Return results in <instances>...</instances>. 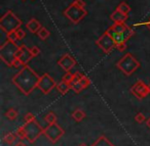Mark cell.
I'll return each mask as SVG.
<instances>
[{
	"instance_id": "ffe728a7",
	"label": "cell",
	"mask_w": 150,
	"mask_h": 146,
	"mask_svg": "<svg viewBox=\"0 0 150 146\" xmlns=\"http://www.w3.org/2000/svg\"><path fill=\"white\" fill-rule=\"evenodd\" d=\"M37 36H38V38H39V39L46 40L48 37H50V32H48V30L46 29V28L42 27L41 29L37 32Z\"/></svg>"
},
{
	"instance_id": "7c38bea8",
	"label": "cell",
	"mask_w": 150,
	"mask_h": 146,
	"mask_svg": "<svg viewBox=\"0 0 150 146\" xmlns=\"http://www.w3.org/2000/svg\"><path fill=\"white\" fill-rule=\"evenodd\" d=\"M16 58L21 60L22 64L25 66L33 58V56H32L31 51H30V48H28L25 44H23V45L20 46L19 50L16 54Z\"/></svg>"
},
{
	"instance_id": "603a6c76",
	"label": "cell",
	"mask_w": 150,
	"mask_h": 146,
	"mask_svg": "<svg viewBox=\"0 0 150 146\" xmlns=\"http://www.w3.org/2000/svg\"><path fill=\"white\" fill-rule=\"evenodd\" d=\"M16 134L15 133H8V134H6V135L4 136V141L6 142L7 144H13V142L16 141V139H17V137H16Z\"/></svg>"
},
{
	"instance_id": "e0dca14e",
	"label": "cell",
	"mask_w": 150,
	"mask_h": 146,
	"mask_svg": "<svg viewBox=\"0 0 150 146\" xmlns=\"http://www.w3.org/2000/svg\"><path fill=\"white\" fill-rule=\"evenodd\" d=\"M56 88H57V90L61 93V94H66V93L71 89V86H70L69 83H67V82H65V81L62 80L60 83L57 84Z\"/></svg>"
},
{
	"instance_id": "6da1fadb",
	"label": "cell",
	"mask_w": 150,
	"mask_h": 146,
	"mask_svg": "<svg viewBox=\"0 0 150 146\" xmlns=\"http://www.w3.org/2000/svg\"><path fill=\"white\" fill-rule=\"evenodd\" d=\"M39 79L40 77L29 66L25 64L22 70L13 77L11 81L23 94L29 95L37 87Z\"/></svg>"
},
{
	"instance_id": "277c9868",
	"label": "cell",
	"mask_w": 150,
	"mask_h": 146,
	"mask_svg": "<svg viewBox=\"0 0 150 146\" xmlns=\"http://www.w3.org/2000/svg\"><path fill=\"white\" fill-rule=\"evenodd\" d=\"M22 21L13 13L8 10L5 13V15L0 19V29L5 34H8L21 28Z\"/></svg>"
},
{
	"instance_id": "44dd1931",
	"label": "cell",
	"mask_w": 150,
	"mask_h": 146,
	"mask_svg": "<svg viewBox=\"0 0 150 146\" xmlns=\"http://www.w3.org/2000/svg\"><path fill=\"white\" fill-rule=\"evenodd\" d=\"M18 115H19V113H18V111L16 110L15 108H9L8 110L5 112V117L8 119H11V121H15L18 117Z\"/></svg>"
},
{
	"instance_id": "f1b7e54d",
	"label": "cell",
	"mask_w": 150,
	"mask_h": 146,
	"mask_svg": "<svg viewBox=\"0 0 150 146\" xmlns=\"http://www.w3.org/2000/svg\"><path fill=\"white\" fill-rule=\"evenodd\" d=\"M24 119H25L26 123H30V122L36 121V117L32 112H28V113H26V115L24 117Z\"/></svg>"
},
{
	"instance_id": "8992f818",
	"label": "cell",
	"mask_w": 150,
	"mask_h": 146,
	"mask_svg": "<svg viewBox=\"0 0 150 146\" xmlns=\"http://www.w3.org/2000/svg\"><path fill=\"white\" fill-rule=\"evenodd\" d=\"M86 15H88V11L86 10V8L77 6L73 2L64 10V15L73 24L80 23L86 17Z\"/></svg>"
},
{
	"instance_id": "7402d4cb",
	"label": "cell",
	"mask_w": 150,
	"mask_h": 146,
	"mask_svg": "<svg viewBox=\"0 0 150 146\" xmlns=\"http://www.w3.org/2000/svg\"><path fill=\"white\" fill-rule=\"evenodd\" d=\"M44 121L48 124V125H52V124L57 123V117L52 111H50L47 115L44 117Z\"/></svg>"
},
{
	"instance_id": "9c48e42d",
	"label": "cell",
	"mask_w": 150,
	"mask_h": 146,
	"mask_svg": "<svg viewBox=\"0 0 150 146\" xmlns=\"http://www.w3.org/2000/svg\"><path fill=\"white\" fill-rule=\"evenodd\" d=\"M96 45L99 46V47L103 50V52L106 54L110 53V52L116 47V43H115L113 38L111 37V35L107 31L97 40Z\"/></svg>"
},
{
	"instance_id": "2e32d148",
	"label": "cell",
	"mask_w": 150,
	"mask_h": 146,
	"mask_svg": "<svg viewBox=\"0 0 150 146\" xmlns=\"http://www.w3.org/2000/svg\"><path fill=\"white\" fill-rule=\"evenodd\" d=\"M91 146H114L104 135L99 136V138Z\"/></svg>"
},
{
	"instance_id": "5bb4252c",
	"label": "cell",
	"mask_w": 150,
	"mask_h": 146,
	"mask_svg": "<svg viewBox=\"0 0 150 146\" xmlns=\"http://www.w3.org/2000/svg\"><path fill=\"white\" fill-rule=\"evenodd\" d=\"M127 15H125L121 11H119L118 9H115L110 15V19L114 22V24H121L125 23V21L127 20Z\"/></svg>"
},
{
	"instance_id": "484cf974",
	"label": "cell",
	"mask_w": 150,
	"mask_h": 146,
	"mask_svg": "<svg viewBox=\"0 0 150 146\" xmlns=\"http://www.w3.org/2000/svg\"><path fill=\"white\" fill-rule=\"evenodd\" d=\"M71 89H72L75 93H80L84 88L82 87V85L80 84V83H76V84H74V85H71Z\"/></svg>"
},
{
	"instance_id": "cb8c5ba5",
	"label": "cell",
	"mask_w": 150,
	"mask_h": 146,
	"mask_svg": "<svg viewBox=\"0 0 150 146\" xmlns=\"http://www.w3.org/2000/svg\"><path fill=\"white\" fill-rule=\"evenodd\" d=\"M16 135L20 139H26V131L24 129V126H21V127L18 128L17 131H16Z\"/></svg>"
},
{
	"instance_id": "8d00e7d4",
	"label": "cell",
	"mask_w": 150,
	"mask_h": 146,
	"mask_svg": "<svg viewBox=\"0 0 150 146\" xmlns=\"http://www.w3.org/2000/svg\"><path fill=\"white\" fill-rule=\"evenodd\" d=\"M146 126H147V127L150 129V117H149V119H146Z\"/></svg>"
},
{
	"instance_id": "d6986e66",
	"label": "cell",
	"mask_w": 150,
	"mask_h": 146,
	"mask_svg": "<svg viewBox=\"0 0 150 146\" xmlns=\"http://www.w3.org/2000/svg\"><path fill=\"white\" fill-rule=\"evenodd\" d=\"M116 9H118L119 11H121V13H125V15H129V13L131 11V7H129V5L125 2L119 3L118 6L116 7Z\"/></svg>"
},
{
	"instance_id": "ac0fdd59",
	"label": "cell",
	"mask_w": 150,
	"mask_h": 146,
	"mask_svg": "<svg viewBox=\"0 0 150 146\" xmlns=\"http://www.w3.org/2000/svg\"><path fill=\"white\" fill-rule=\"evenodd\" d=\"M86 112H84L82 109L80 108H77V109H75L74 111H73L72 113V117L73 119H74L75 122H77V123H79V122H81L82 119L86 117Z\"/></svg>"
},
{
	"instance_id": "52a82bcc",
	"label": "cell",
	"mask_w": 150,
	"mask_h": 146,
	"mask_svg": "<svg viewBox=\"0 0 150 146\" xmlns=\"http://www.w3.org/2000/svg\"><path fill=\"white\" fill-rule=\"evenodd\" d=\"M23 126L26 131V139H27L30 143L35 142L44 132V128H42L37 121L30 122V123H25V125H23Z\"/></svg>"
},
{
	"instance_id": "3957f363",
	"label": "cell",
	"mask_w": 150,
	"mask_h": 146,
	"mask_svg": "<svg viewBox=\"0 0 150 146\" xmlns=\"http://www.w3.org/2000/svg\"><path fill=\"white\" fill-rule=\"evenodd\" d=\"M19 48L20 46L17 45V42L6 40V42L3 43L0 47V58H1V60L6 66H13V61L17 59L16 54H17Z\"/></svg>"
},
{
	"instance_id": "f35d334b",
	"label": "cell",
	"mask_w": 150,
	"mask_h": 146,
	"mask_svg": "<svg viewBox=\"0 0 150 146\" xmlns=\"http://www.w3.org/2000/svg\"><path fill=\"white\" fill-rule=\"evenodd\" d=\"M146 27L148 28V30H150V19H149V21L146 23Z\"/></svg>"
},
{
	"instance_id": "5b68a950",
	"label": "cell",
	"mask_w": 150,
	"mask_h": 146,
	"mask_svg": "<svg viewBox=\"0 0 150 146\" xmlns=\"http://www.w3.org/2000/svg\"><path fill=\"white\" fill-rule=\"evenodd\" d=\"M116 66L125 76H131L139 68L140 62L136 59L135 56L132 55V53H127L117 61Z\"/></svg>"
},
{
	"instance_id": "ba28073f",
	"label": "cell",
	"mask_w": 150,
	"mask_h": 146,
	"mask_svg": "<svg viewBox=\"0 0 150 146\" xmlns=\"http://www.w3.org/2000/svg\"><path fill=\"white\" fill-rule=\"evenodd\" d=\"M64 130L62 129L59 124L54 123L52 124V125H48L46 128H44V132L43 135L50 140L52 143H56L59 140L61 139L63 135H64Z\"/></svg>"
},
{
	"instance_id": "b9f144b4",
	"label": "cell",
	"mask_w": 150,
	"mask_h": 146,
	"mask_svg": "<svg viewBox=\"0 0 150 146\" xmlns=\"http://www.w3.org/2000/svg\"><path fill=\"white\" fill-rule=\"evenodd\" d=\"M23 1H25V0H23Z\"/></svg>"
},
{
	"instance_id": "f546056e",
	"label": "cell",
	"mask_w": 150,
	"mask_h": 146,
	"mask_svg": "<svg viewBox=\"0 0 150 146\" xmlns=\"http://www.w3.org/2000/svg\"><path fill=\"white\" fill-rule=\"evenodd\" d=\"M145 115H143L142 112H139V113H137L136 115V117H135V121L137 122V123H139V124H142V123H144L145 122Z\"/></svg>"
},
{
	"instance_id": "d590c367",
	"label": "cell",
	"mask_w": 150,
	"mask_h": 146,
	"mask_svg": "<svg viewBox=\"0 0 150 146\" xmlns=\"http://www.w3.org/2000/svg\"><path fill=\"white\" fill-rule=\"evenodd\" d=\"M20 66H23V64H22V62H21V60L16 59L15 61H13V66H15V68H19Z\"/></svg>"
},
{
	"instance_id": "8fae6325",
	"label": "cell",
	"mask_w": 150,
	"mask_h": 146,
	"mask_svg": "<svg viewBox=\"0 0 150 146\" xmlns=\"http://www.w3.org/2000/svg\"><path fill=\"white\" fill-rule=\"evenodd\" d=\"M131 93L134 96H136V98L141 100V99H144L149 94L150 90H149V87H148L143 81H137V82L132 86Z\"/></svg>"
},
{
	"instance_id": "83f0119b",
	"label": "cell",
	"mask_w": 150,
	"mask_h": 146,
	"mask_svg": "<svg viewBox=\"0 0 150 146\" xmlns=\"http://www.w3.org/2000/svg\"><path fill=\"white\" fill-rule=\"evenodd\" d=\"M73 77H74V74H71L70 72H66V74H65L64 76H63V79H62V80L70 84L71 81H72V79H73Z\"/></svg>"
},
{
	"instance_id": "4fadbf2b",
	"label": "cell",
	"mask_w": 150,
	"mask_h": 146,
	"mask_svg": "<svg viewBox=\"0 0 150 146\" xmlns=\"http://www.w3.org/2000/svg\"><path fill=\"white\" fill-rule=\"evenodd\" d=\"M58 64L65 71V72H70L75 66H76V60L70 55L66 53L58 60Z\"/></svg>"
},
{
	"instance_id": "ab89813d",
	"label": "cell",
	"mask_w": 150,
	"mask_h": 146,
	"mask_svg": "<svg viewBox=\"0 0 150 146\" xmlns=\"http://www.w3.org/2000/svg\"><path fill=\"white\" fill-rule=\"evenodd\" d=\"M79 146H88V145H86V143H81V144H80V145Z\"/></svg>"
},
{
	"instance_id": "60d3db41",
	"label": "cell",
	"mask_w": 150,
	"mask_h": 146,
	"mask_svg": "<svg viewBox=\"0 0 150 146\" xmlns=\"http://www.w3.org/2000/svg\"><path fill=\"white\" fill-rule=\"evenodd\" d=\"M148 87H149V90H150V84H149V85H148Z\"/></svg>"
},
{
	"instance_id": "9a60e30c",
	"label": "cell",
	"mask_w": 150,
	"mask_h": 146,
	"mask_svg": "<svg viewBox=\"0 0 150 146\" xmlns=\"http://www.w3.org/2000/svg\"><path fill=\"white\" fill-rule=\"evenodd\" d=\"M26 27H27V29L33 34H37V32L42 28L41 24H40L36 19H31V20H30V21L26 24Z\"/></svg>"
},
{
	"instance_id": "d4e9b609",
	"label": "cell",
	"mask_w": 150,
	"mask_h": 146,
	"mask_svg": "<svg viewBox=\"0 0 150 146\" xmlns=\"http://www.w3.org/2000/svg\"><path fill=\"white\" fill-rule=\"evenodd\" d=\"M82 78H83V75H82L81 73H79V72H76V73L74 74V77H73L72 81H71L70 86H71V85L76 84V83H79V81L81 80Z\"/></svg>"
},
{
	"instance_id": "1f68e13d",
	"label": "cell",
	"mask_w": 150,
	"mask_h": 146,
	"mask_svg": "<svg viewBox=\"0 0 150 146\" xmlns=\"http://www.w3.org/2000/svg\"><path fill=\"white\" fill-rule=\"evenodd\" d=\"M30 51H31V54L33 57H36V56H38L40 54V49H39V47H37V46L31 47L30 48Z\"/></svg>"
},
{
	"instance_id": "74e56055",
	"label": "cell",
	"mask_w": 150,
	"mask_h": 146,
	"mask_svg": "<svg viewBox=\"0 0 150 146\" xmlns=\"http://www.w3.org/2000/svg\"><path fill=\"white\" fill-rule=\"evenodd\" d=\"M15 146H27L25 143H23V142H19V143H17Z\"/></svg>"
},
{
	"instance_id": "7a4b0ae2",
	"label": "cell",
	"mask_w": 150,
	"mask_h": 146,
	"mask_svg": "<svg viewBox=\"0 0 150 146\" xmlns=\"http://www.w3.org/2000/svg\"><path fill=\"white\" fill-rule=\"evenodd\" d=\"M107 32L110 34L116 44L127 43V40L134 35V31L129 26L125 25V23L114 24L108 28Z\"/></svg>"
},
{
	"instance_id": "836d02e7",
	"label": "cell",
	"mask_w": 150,
	"mask_h": 146,
	"mask_svg": "<svg viewBox=\"0 0 150 146\" xmlns=\"http://www.w3.org/2000/svg\"><path fill=\"white\" fill-rule=\"evenodd\" d=\"M116 48L118 51H120V52H122V51H125V49H127V44L125 43H118V44H116Z\"/></svg>"
},
{
	"instance_id": "30bf717a",
	"label": "cell",
	"mask_w": 150,
	"mask_h": 146,
	"mask_svg": "<svg viewBox=\"0 0 150 146\" xmlns=\"http://www.w3.org/2000/svg\"><path fill=\"white\" fill-rule=\"evenodd\" d=\"M57 86L54 80L48 74H43L39 79L37 84V88L41 91L43 94H48L54 87Z\"/></svg>"
},
{
	"instance_id": "e575fe53",
	"label": "cell",
	"mask_w": 150,
	"mask_h": 146,
	"mask_svg": "<svg viewBox=\"0 0 150 146\" xmlns=\"http://www.w3.org/2000/svg\"><path fill=\"white\" fill-rule=\"evenodd\" d=\"M74 4H76L77 6L79 7H82V8H84L86 7V2H84L83 0H74Z\"/></svg>"
},
{
	"instance_id": "4dcf8cb0",
	"label": "cell",
	"mask_w": 150,
	"mask_h": 146,
	"mask_svg": "<svg viewBox=\"0 0 150 146\" xmlns=\"http://www.w3.org/2000/svg\"><path fill=\"white\" fill-rule=\"evenodd\" d=\"M79 83H80V84L82 85V87H83V88L86 89V87H88V85L91 84V81H90V79H88V77H86V76H83V78H82L81 80L79 81Z\"/></svg>"
},
{
	"instance_id": "d6a6232c",
	"label": "cell",
	"mask_w": 150,
	"mask_h": 146,
	"mask_svg": "<svg viewBox=\"0 0 150 146\" xmlns=\"http://www.w3.org/2000/svg\"><path fill=\"white\" fill-rule=\"evenodd\" d=\"M16 32H17V36H18V39H19V40H22V39H24V38L26 37V33L21 29V28H19V29H18Z\"/></svg>"
},
{
	"instance_id": "4316f807",
	"label": "cell",
	"mask_w": 150,
	"mask_h": 146,
	"mask_svg": "<svg viewBox=\"0 0 150 146\" xmlns=\"http://www.w3.org/2000/svg\"><path fill=\"white\" fill-rule=\"evenodd\" d=\"M17 31V30H16ZM13 31V32H11V33L6 34V37H7V40H11V41H13V42H17L18 40V36H17V32Z\"/></svg>"
}]
</instances>
